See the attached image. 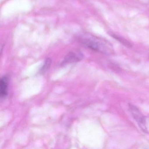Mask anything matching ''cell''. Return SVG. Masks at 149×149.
Returning <instances> with one entry per match:
<instances>
[{"label": "cell", "instance_id": "cell-2", "mask_svg": "<svg viewBox=\"0 0 149 149\" xmlns=\"http://www.w3.org/2000/svg\"><path fill=\"white\" fill-rule=\"evenodd\" d=\"M82 53L78 50L71 51L65 56L63 63H74L80 61L83 58Z\"/></svg>", "mask_w": 149, "mask_h": 149}, {"label": "cell", "instance_id": "cell-6", "mask_svg": "<svg viewBox=\"0 0 149 149\" xmlns=\"http://www.w3.org/2000/svg\"><path fill=\"white\" fill-rule=\"evenodd\" d=\"M51 60L50 58H47L46 59L45 63L43 64V66L40 69V71L41 73H45L46 71L48 70L49 68L50 67L51 64Z\"/></svg>", "mask_w": 149, "mask_h": 149}, {"label": "cell", "instance_id": "cell-3", "mask_svg": "<svg viewBox=\"0 0 149 149\" xmlns=\"http://www.w3.org/2000/svg\"><path fill=\"white\" fill-rule=\"evenodd\" d=\"M129 108L132 116L137 123L139 127H141L143 123L145 116L143 115L140 111L135 105L130 104Z\"/></svg>", "mask_w": 149, "mask_h": 149}, {"label": "cell", "instance_id": "cell-4", "mask_svg": "<svg viewBox=\"0 0 149 149\" xmlns=\"http://www.w3.org/2000/svg\"><path fill=\"white\" fill-rule=\"evenodd\" d=\"M9 77L8 76L2 77L0 81V96L1 98H4L7 96L8 93Z\"/></svg>", "mask_w": 149, "mask_h": 149}, {"label": "cell", "instance_id": "cell-5", "mask_svg": "<svg viewBox=\"0 0 149 149\" xmlns=\"http://www.w3.org/2000/svg\"><path fill=\"white\" fill-rule=\"evenodd\" d=\"M140 128L144 132L149 134V116L145 117L143 125Z\"/></svg>", "mask_w": 149, "mask_h": 149}, {"label": "cell", "instance_id": "cell-1", "mask_svg": "<svg viewBox=\"0 0 149 149\" xmlns=\"http://www.w3.org/2000/svg\"><path fill=\"white\" fill-rule=\"evenodd\" d=\"M79 40L84 45L95 51L106 54H111L113 52V49L109 43L93 36L82 35Z\"/></svg>", "mask_w": 149, "mask_h": 149}]
</instances>
